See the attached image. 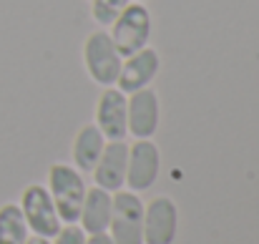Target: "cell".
Returning a JSON list of instances; mask_svg holds the SVG:
<instances>
[{
	"label": "cell",
	"mask_w": 259,
	"mask_h": 244,
	"mask_svg": "<svg viewBox=\"0 0 259 244\" xmlns=\"http://www.w3.org/2000/svg\"><path fill=\"white\" fill-rule=\"evenodd\" d=\"M48 184H51V199L56 204V212L61 222L76 224L81 217V207L86 199V184L83 176L68 166V164H53L48 171Z\"/></svg>",
	"instance_id": "6da1fadb"
},
{
	"label": "cell",
	"mask_w": 259,
	"mask_h": 244,
	"mask_svg": "<svg viewBox=\"0 0 259 244\" xmlns=\"http://www.w3.org/2000/svg\"><path fill=\"white\" fill-rule=\"evenodd\" d=\"M108 35H111L116 51L123 58L146 48L149 40H151V13H149V8L141 5V3H128L123 8V13L113 20Z\"/></svg>",
	"instance_id": "7a4b0ae2"
},
{
	"label": "cell",
	"mask_w": 259,
	"mask_h": 244,
	"mask_svg": "<svg viewBox=\"0 0 259 244\" xmlns=\"http://www.w3.org/2000/svg\"><path fill=\"white\" fill-rule=\"evenodd\" d=\"M108 229L113 244H144V204L136 191H116Z\"/></svg>",
	"instance_id": "3957f363"
},
{
	"label": "cell",
	"mask_w": 259,
	"mask_h": 244,
	"mask_svg": "<svg viewBox=\"0 0 259 244\" xmlns=\"http://www.w3.org/2000/svg\"><path fill=\"white\" fill-rule=\"evenodd\" d=\"M83 61H86V71L88 76L101 86H113L118 81V73H121V63H123V56L116 51L111 35L106 30H96L86 38V46H83Z\"/></svg>",
	"instance_id": "277c9868"
},
{
	"label": "cell",
	"mask_w": 259,
	"mask_h": 244,
	"mask_svg": "<svg viewBox=\"0 0 259 244\" xmlns=\"http://www.w3.org/2000/svg\"><path fill=\"white\" fill-rule=\"evenodd\" d=\"M20 212L25 217L28 229H33V234L53 239L61 232V217L56 212V204L51 199V191L40 184H30L23 191V201H20Z\"/></svg>",
	"instance_id": "5b68a950"
},
{
	"label": "cell",
	"mask_w": 259,
	"mask_h": 244,
	"mask_svg": "<svg viewBox=\"0 0 259 244\" xmlns=\"http://www.w3.org/2000/svg\"><path fill=\"white\" fill-rule=\"evenodd\" d=\"M159 169H161V154H159L156 144L149 139H139L128 149L126 184L131 186V191H146L156 181Z\"/></svg>",
	"instance_id": "8992f818"
},
{
	"label": "cell",
	"mask_w": 259,
	"mask_h": 244,
	"mask_svg": "<svg viewBox=\"0 0 259 244\" xmlns=\"http://www.w3.org/2000/svg\"><path fill=\"white\" fill-rule=\"evenodd\" d=\"M128 111H126V96L118 88H106L96 106V126L103 134V139L121 141L128 134Z\"/></svg>",
	"instance_id": "52a82bcc"
},
{
	"label": "cell",
	"mask_w": 259,
	"mask_h": 244,
	"mask_svg": "<svg viewBox=\"0 0 259 244\" xmlns=\"http://www.w3.org/2000/svg\"><path fill=\"white\" fill-rule=\"evenodd\" d=\"M179 212L169 196H156L144 209V244H174Z\"/></svg>",
	"instance_id": "ba28073f"
},
{
	"label": "cell",
	"mask_w": 259,
	"mask_h": 244,
	"mask_svg": "<svg viewBox=\"0 0 259 244\" xmlns=\"http://www.w3.org/2000/svg\"><path fill=\"white\" fill-rule=\"evenodd\" d=\"M161 68V58L154 48H141L134 56H126L121 63V73H118V91L123 93H134L141 88H149V83L156 78Z\"/></svg>",
	"instance_id": "9c48e42d"
},
{
	"label": "cell",
	"mask_w": 259,
	"mask_h": 244,
	"mask_svg": "<svg viewBox=\"0 0 259 244\" xmlns=\"http://www.w3.org/2000/svg\"><path fill=\"white\" fill-rule=\"evenodd\" d=\"M128 111V134L136 139H151L159 129V96L151 88L134 91L131 98H126Z\"/></svg>",
	"instance_id": "30bf717a"
},
{
	"label": "cell",
	"mask_w": 259,
	"mask_h": 244,
	"mask_svg": "<svg viewBox=\"0 0 259 244\" xmlns=\"http://www.w3.org/2000/svg\"><path fill=\"white\" fill-rule=\"evenodd\" d=\"M126 166H128V146L123 141L106 144L101 159L93 166L96 184L106 191H118L126 184Z\"/></svg>",
	"instance_id": "8fae6325"
},
{
	"label": "cell",
	"mask_w": 259,
	"mask_h": 244,
	"mask_svg": "<svg viewBox=\"0 0 259 244\" xmlns=\"http://www.w3.org/2000/svg\"><path fill=\"white\" fill-rule=\"evenodd\" d=\"M111 204H113V196L111 191L101 189V186H93L86 191V199H83V207H81V229L86 234H103L111 224Z\"/></svg>",
	"instance_id": "7c38bea8"
},
{
	"label": "cell",
	"mask_w": 259,
	"mask_h": 244,
	"mask_svg": "<svg viewBox=\"0 0 259 244\" xmlns=\"http://www.w3.org/2000/svg\"><path fill=\"white\" fill-rule=\"evenodd\" d=\"M103 146H106V139L98 131V126L86 124L73 139V161L78 166V171H93L96 161L101 159Z\"/></svg>",
	"instance_id": "4fadbf2b"
},
{
	"label": "cell",
	"mask_w": 259,
	"mask_h": 244,
	"mask_svg": "<svg viewBox=\"0 0 259 244\" xmlns=\"http://www.w3.org/2000/svg\"><path fill=\"white\" fill-rule=\"evenodd\" d=\"M28 242V224L18 204L0 207V244H25Z\"/></svg>",
	"instance_id": "5bb4252c"
},
{
	"label": "cell",
	"mask_w": 259,
	"mask_h": 244,
	"mask_svg": "<svg viewBox=\"0 0 259 244\" xmlns=\"http://www.w3.org/2000/svg\"><path fill=\"white\" fill-rule=\"evenodd\" d=\"M131 0H91V15L98 25H113V20L123 13Z\"/></svg>",
	"instance_id": "9a60e30c"
},
{
	"label": "cell",
	"mask_w": 259,
	"mask_h": 244,
	"mask_svg": "<svg viewBox=\"0 0 259 244\" xmlns=\"http://www.w3.org/2000/svg\"><path fill=\"white\" fill-rule=\"evenodd\" d=\"M56 244H86V232L78 224H66L56 234Z\"/></svg>",
	"instance_id": "2e32d148"
},
{
	"label": "cell",
	"mask_w": 259,
	"mask_h": 244,
	"mask_svg": "<svg viewBox=\"0 0 259 244\" xmlns=\"http://www.w3.org/2000/svg\"><path fill=\"white\" fill-rule=\"evenodd\" d=\"M86 244H113V239L103 232V234H91V239H86Z\"/></svg>",
	"instance_id": "e0dca14e"
},
{
	"label": "cell",
	"mask_w": 259,
	"mask_h": 244,
	"mask_svg": "<svg viewBox=\"0 0 259 244\" xmlns=\"http://www.w3.org/2000/svg\"><path fill=\"white\" fill-rule=\"evenodd\" d=\"M25 244H51V239H46V237H38V234H35V237H28V242Z\"/></svg>",
	"instance_id": "ac0fdd59"
}]
</instances>
